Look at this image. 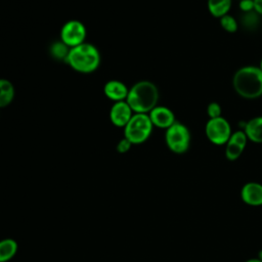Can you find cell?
Returning a JSON list of instances; mask_svg holds the SVG:
<instances>
[{
  "label": "cell",
  "mask_w": 262,
  "mask_h": 262,
  "mask_svg": "<svg viewBox=\"0 0 262 262\" xmlns=\"http://www.w3.org/2000/svg\"><path fill=\"white\" fill-rule=\"evenodd\" d=\"M159 89L150 81L142 80L136 82L129 88L126 98L133 113L148 114L159 101Z\"/></svg>",
  "instance_id": "1"
},
{
  "label": "cell",
  "mask_w": 262,
  "mask_h": 262,
  "mask_svg": "<svg viewBox=\"0 0 262 262\" xmlns=\"http://www.w3.org/2000/svg\"><path fill=\"white\" fill-rule=\"evenodd\" d=\"M101 56L97 47L91 43L84 42L70 49L66 62L76 72L91 74L100 66Z\"/></svg>",
  "instance_id": "2"
},
{
  "label": "cell",
  "mask_w": 262,
  "mask_h": 262,
  "mask_svg": "<svg viewBox=\"0 0 262 262\" xmlns=\"http://www.w3.org/2000/svg\"><path fill=\"white\" fill-rule=\"evenodd\" d=\"M235 92L247 99L262 95V71L259 67L247 66L238 69L232 79Z\"/></svg>",
  "instance_id": "3"
},
{
  "label": "cell",
  "mask_w": 262,
  "mask_h": 262,
  "mask_svg": "<svg viewBox=\"0 0 262 262\" xmlns=\"http://www.w3.org/2000/svg\"><path fill=\"white\" fill-rule=\"evenodd\" d=\"M152 124L148 114L134 113L124 129V137L132 144L145 142L152 132Z\"/></svg>",
  "instance_id": "4"
},
{
  "label": "cell",
  "mask_w": 262,
  "mask_h": 262,
  "mask_svg": "<svg viewBox=\"0 0 262 262\" xmlns=\"http://www.w3.org/2000/svg\"><path fill=\"white\" fill-rule=\"evenodd\" d=\"M165 142L172 152L178 155L184 154L189 148L190 132L184 124L175 122L166 129Z\"/></svg>",
  "instance_id": "5"
},
{
  "label": "cell",
  "mask_w": 262,
  "mask_h": 262,
  "mask_svg": "<svg viewBox=\"0 0 262 262\" xmlns=\"http://www.w3.org/2000/svg\"><path fill=\"white\" fill-rule=\"evenodd\" d=\"M205 133L209 141L215 145L226 144L232 134L229 122L223 117L209 119L205 126Z\"/></svg>",
  "instance_id": "6"
},
{
  "label": "cell",
  "mask_w": 262,
  "mask_h": 262,
  "mask_svg": "<svg viewBox=\"0 0 262 262\" xmlns=\"http://www.w3.org/2000/svg\"><path fill=\"white\" fill-rule=\"evenodd\" d=\"M86 36V27L78 19L68 20L60 29V41H62L70 48L84 43Z\"/></svg>",
  "instance_id": "7"
},
{
  "label": "cell",
  "mask_w": 262,
  "mask_h": 262,
  "mask_svg": "<svg viewBox=\"0 0 262 262\" xmlns=\"http://www.w3.org/2000/svg\"><path fill=\"white\" fill-rule=\"evenodd\" d=\"M248 142V137L244 130L235 131L225 144V158L228 161L237 160L243 154Z\"/></svg>",
  "instance_id": "8"
},
{
  "label": "cell",
  "mask_w": 262,
  "mask_h": 262,
  "mask_svg": "<svg viewBox=\"0 0 262 262\" xmlns=\"http://www.w3.org/2000/svg\"><path fill=\"white\" fill-rule=\"evenodd\" d=\"M133 116V111L126 100L114 102L110 110V120L116 127L124 128Z\"/></svg>",
  "instance_id": "9"
},
{
  "label": "cell",
  "mask_w": 262,
  "mask_h": 262,
  "mask_svg": "<svg viewBox=\"0 0 262 262\" xmlns=\"http://www.w3.org/2000/svg\"><path fill=\"white\" fill-rule=\"evenodd\" d=\"M148 116L152 126L160 129L166 130L176 122L174 113L169 107L163 105L155 106L148 113Z\"/></svg>",
  "instance_id": "10"
},
{
  "label": "cell",
  "mask_w": 262,
  "mask_h": 262,
  "mask_svg": "<svg viewBox=\"0 0 262 262\" xmlns=\"http://www.w3.org/2000/svg\"><path fill=\"white\" fill-rule=\"evenodd\" d=\"M241 198L246 205L252 207L262 206V184L258 182H247L241 190Z\"/></svg>",
  "instance_id": "11"
},
{
  "label": "cell",
  "mask_w": 262,
  "mask_h": 262,
  "mask_svg": "<svg viewBox=\"0 0 262 262\" xmlns=\"http://www.w3.org/2000/svg\"><path fill=\"white\" fill-rule=\"evenodd\" d=\"M129 88L120 80H110L103 86L104 95L112 101L126 100Z\"/></svg>",
  "instance_id": "12"
},
{
  "label": "cell",
  "mask_w": 262,
  "mask_h": 262,
  "mask_svg": "<svg viewBox=\"0 0 262 262\" xmlns=\"http://www.w3.org/2000/svg\"><path fill=\"white\" fill-rule=\"evenodd\" d=\"M244 131L249 140L262 143V116L255 117L245 124Z\"/></svg>",
  "instance_id": "13"
},
{
  "label": "cell",
  "mask_w": 262,
  "mask_h": 262,
  "mask_svg": "<svg viewBox=\"0 0 262 262\" xmlns=\"http://www.w3.org/2000/svg\"><path fill=\"white\" fill-rule=\"evenodd\" d=\"M15 90L13 84L4 78L0 79V108L9 105L14 98Z\"/></svg>",
  "instance_id": "14"
},
{
  "label": "cell",
  "mask_w": 262,
  "mask_h": 262,
  "mask_svg": "<svg viewBox=\"0 0 262 262\" xmlns=\"http://www.w3.org/2000/svg\"><path fill=\"white\" fill-rule=\"evenodd\" d=\"M231 7V0H208V10L214 17H222L228 14Z\"/></svg>",
  "instance_id": "15"
},
{
  "label": "cell",
  "mask_w": 262,
  "mask_h": 262,
  "mask_svg": "<svg viewBox=\"0 0 262 262\" xmlns=\"http://www.w3.org/2000/svg\"><path fill=\"white\" fill-rule=\"evenodd\" d=\"M17 251V244L12 238L0 241V262L9 261Z\"/></svg>",
  "instance_id": "16"
},
{
  "label": "cell",
  "mask_w": 262,
  "mask_h": 262,
  "mask_svg": "<svg viewBox=\"0 0 262 262\" xmlns=\"http://www.w3.org/2000/svg\"><path fill=\"white\" fill-rule=\"evenodd\" d=\"M241 24L245 30L254 31L260 24V14H258L255 10L243 12V15L241 16Z\"/></svg>",
  "instance_id": "17"
},
{
  "label": "cell",
  "mask_w": 262,
  "mask_h": 262,
  "mask_svg": "<svg viewBox=\"0 0 262 262\" xmlns=\"http://www.w3.org/2000/svg\"><path fill=\"white\" fill-rule=\"evenodd\" d=\"M70 47L66 45L62 41H55L50 45L49 53L50 55L56 59V60H63L66 62V59L70 52Z\"/></svg>",
  "instance_id": "18"
},
{
  "label": "cell",
  "mask_w": 262,
  "mask_h": 262,
  "mask_svg": "<svg viewBox=\"0 0 262 262\" xmlns=\"http://www.w3.org/2000/svg\"><path fill=\"white\" fill-rule=\"evenodd\" d=\"M220 25L222 29L228 33H234L237 31V21L230 14H225L220 17Z\"/></svg>",
  "instance_id": "19"
},
{
  "label": "cell",
  "mask_w": 262,
  "mask_h": 262,
  "mask_svg": "<svg viewBox=\"0 0 262 262\" xmlns=\"http://www.w3.org/2000/svg\"><path fill=\"white\" fill-rule=\"evenodd\" d=\"M221 105L218 102H210L207 106V114L210 119H215L218 117H221Z\"/></svg>",
  "instance_id": "20"
},
{
  "label": "cell",
  "mask_w": 262,
  "mask_h": 262,
  "mask_svg": "<svg viewBox=\"0 0 262 262\" xmlns=\"http://www.w3.org/2000/svg\"><path fill=\"white\" fill-rule=\"evenodd\" d=\"M131 145H132V143L128 139L123 137L117 143V151L120 152V154H125V152H127L131 148Z\"/></svg>",
  "instance_id": "21"
},
{
  "label": "cell",
  "mask_w": 262,
  "mask_h": 262,
  "mask_svg": "<svg viewBox=\"0 0 262 262\" xmlns=\"http://www.w3.org/2000/svg\"><path fill=\"white\" fill-rule=\"evenodd\" d=\"M238 5H239V9L243 12L254 10V0H241Z\"/></svg>",
  "instance_id": "22"
},
{
  "label": "cell",
  "mask_w": 262,
  "mask_h": 262,
  "mask_svg": "<svg viewBox=\"0 0 262 262\" xmlns=\"http://www.w3.org/2000/svg\"><path fill=\"white\" fill-rule=\"evenodd\" d=\"M254 10L262 15V0H254Z\"/></svg>",
  "instance_id": "23"
},
{
  "label": "cell",
  "mask_w": 262,
  "mask_h": 262,
  "mask_svg": "<svg viewBox=\"0 0 262 262\" xmlns=\"http://www.w3.org/2000/svg\"><path fill=\"white\" fill-rule=\"evenodd\" d=\"M246 262H262V261L260 259H258V258H252V259L247 260Z\"/></svg>",
  "instance_id": "24"
},
{
  "label": "cell",
  "mask_w": 262,
  "mask_h": 262,
  "mask_svg": "<svg viewBox=\"0 0 262 262\" xmlns=\"http://www.w3.org/2000/svg\"><path fill=\"white\" fill-rule=\"evenodd\" d=\"M258 259H260L261 261H262V250L259 252V254H258Z\"/></svg>",
  "instance_id": "25"
},
{
  "label": "cell",
  "mask_w": 262,
  "mask_h": 262,
  "mask_svg": "<svg viewBox=\"0 0 262 262\" xmlns=\"http://www.w3.org/2000/svg\"><path fill=\"white\" fill-rule=\"evenodd\" d=\"M259 68H260L261 71H262V58H261V60H260V66H259Z\"/></svg>",
  "instance_id": "26"
}]
</instances>
